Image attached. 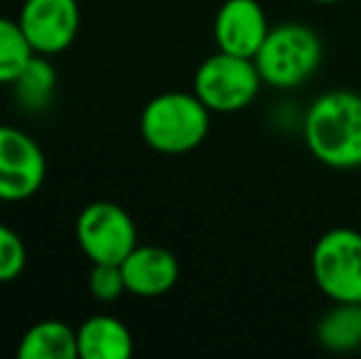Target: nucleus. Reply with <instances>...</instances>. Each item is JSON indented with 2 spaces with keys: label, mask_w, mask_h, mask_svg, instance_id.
Segmentation results:
<instances>
[{
  "label": "nucleus",
  "mask_w": 361,
  "mask_h": 359,
  "mask_svg": "<svg viewBox=\"0 0 361 359\" xmlns=\"http://www.w3.org/2000/svg\"><path fill=\"white\" fill-rule=\"evenodd\" d=\"M302 135L307 150L332 170L361 168V94L327 91L310 104Z\"/></svg>",
  "instance_id": "nucleus-1"
},
{
  "label": "nucleus",
  "mask_w": 361,
  "mask_h": 359,
  "mask_svg": "<svg viewBox=\"0 0 361 359\" xmlns=\"http://www.w3.org/2000/svg\"><path fill=\"white\" fill-rule=\"evenodd\" d=\"M212 111L192 91H165L145 104L140 114V135L145 145L162 155H182L204 143Z\"/></svg>",
  "instance_id": "nucleus-2"
},
{
  "label": "nucleus",
  "mask_w": 361,
  "mask_h": 359,
  "mask_svg": "<svg viewBox=\"0 0 361 359\" xmlns=\"http://www.w3.org/2000/svg\"><path fill=\"white\" fill-rule=\"evenodd\" d=\"M322 54V37L310 25L283 23L268 30L253 62L266 87L295 89L317 72Z\"/></svg>",
  "instance_id": "nucleus-3"
},
{
  "label": "nucleus",
  "mask_w": 361,
  "mask_h": 359,
  "mask_svg": "<svg viewBox=\"0 0 361 359\" xmlns=\"http://www.w3.org/2000/svg\"><path fill=\"white\" fill-rule=\"evenodd\" d=\"M261 84V72L251 57H238L219 49L200 64L192 91L212 114H236L253 104Z\"/></svg>",
  "instance_id": "nucleus-4"
},
{
  "label": "nucleus",
  "mask_w": 361,
  "mask_h": 359,
  "mask_svg": "<svg viewBox=\"0 0 361 359\" xmlns=\"http://www.w3.org/2000/svg\"><path fill=\"white\" fill-rule=\"evenodd\" d=\"M314 286L332 303H361V231L329 229L310 256Z\"/></svg>",
  "instance_id": "nucleus-5"
},
{
  "label": "nucleus",
  "mask_w": 361,
  "mask_h": 359,
  "mask_svg": "<svg viewBox=\"0 0 361 359\" xmlns=\"http://www.w3.org/2000/svg\"><path fill=\"white\" fill-rule=\"evenodd\" d=\"M76 241L91 264H123L138 246V229L116 202H91L76 219Z\"/></svg>",
  "instance_id": "nucleus-6"
},
{
  "label": "nucleus",
  "mask_w": 361,
  "mask_h": 359,
  "mask_svg": "<svg viewBox=\"0 0 361 359\" xmlns=\"http://www.w3.org/2000/svg\"><path fill=\"white\" fill-rule=\"evenodd\" d=\"M47 160L35 138L0 126V202H23L42 187Z\"/></svg>",
  "instance_id": "nucleus-7"
},
{
  "label": "nucleus",
  "mask_w": 361,
  "mask_h": 359,
  "mask_svg": "<svg viewBox=\"0 0 361 359\" xmlns=\"http://www.w3.org/2000/svg\"><path fill=\"white\" fill-rule=\"evenodd\" d=\"M35 54L52 57L69 49L79 32V3L76 0H23L18 18Z\"/></svg>",
  "instance_id": "nucleus-8"
},
{
  "label": "nucleus",
  "mask_w": 361,
  "mask_h": 359,
  "mask_svg": "<svg viewBox=\"0 0 361 359\" xmlns=\"http://www.w3.org/2000/svg\"><path fill=\"white\" fill-rule=\"evenodd\" d=\"M268 18L258 0H224L214 18V42L221 52L256 57L266 39Z\"/></svg>",
  "instance_id": "nucleus-9"
},
{
  "label": "nucleus",
  "mask_w": 361,
  "mask_h": 359,
  "mask_svg": "<svg viewBox=\"0 0 361 359\" xmlns=\"http://www.w3.org/2000/svg\"><path fill=\"white\" fill-rule=\"evenodd\" d=\"M126 291L140 298L165 296L180 278V261L162 246H135L121 264Z\"/></svg>",
  "instance_id": "nucleus-10"
},
{
  "label": "nucleus",
  "mask_w": 361,
  "mask_h": 359,
  "mask_svg": "<svg viewBox=\"0 0 361 359\" xmlns=\"http://www.w3.org/2000/svg\"><path fill=\"white\" fill-rule=\"evenodd\" d=\"M79 359H128L133 355V335L114 315H91L76 330Z\"/></svg>",
  "instance_id": "nucleus-11"
},
{
  "label": "nucleus",
  "mask_w": 361,
  "mask_h": 359,
  "mask_svg": "<svg viewBox=\"0 0 361 359\" xmlns=\"http://www.w3.org/2000/svg\"><path fill=\"white\" fill-rule=\"evenodd\" d=\"M20 359H76V330L62 320H42L23 335L18 345Z\"/></svg>",
  "instance_id": "nucleus-12"
},
{
  "label": "nucleus",
  "mask_w": 361,
  "mask_h": 359,
  "mask_svg": "<svg viewBox=\"0 0 361 359\" xmlns=\"http://www.w3.org/2000/svg\"><path fill=\"white\" fill-rule=\"evenodd\" d=\"M317 342L329 352L361 347V303H334L317 325Z\"/></svg>",
  "instance_id": "nucleus-13"
},
{
  "label": "nucleus",
  "mask_w": 361,
  "mask_h": 359,
  "mask_svg": "<svg viewBox=\"0 0 361 359\" xmlns=\"http://www.w3.org/2000/svg\"><path fill=\"white\" fill-rule=\"evenodd\" d=\"M13 89L25 111H44L57 91V72L44 54H32V59L13 82Z\"/></svg>",
  "instance_id": "nucleus-14"
},
{
  "label": "nucleus",
  "mask_w": 361,
  "mask_h": 359,
  "mask_svg": "<svg viewBox=\"0 0 361 359\" xmlns=\"http://www.w3.org/2000/svg\"><path fill=\"white\" fill-rule=\"evenodd\" d=\"M32 54L18 20L0 18V84H13Z\"/></svg>",
  "instance_id": "nucleus-15"
},
{
  "label": "nucleus",
  "mask_w": 361,
  "mask_h": 359,
  "mask_svg": "<svg viewBox=\"0 0 361 359\" xmlns=\"http://www.w3.org/2000/svg\"><path fill=\"white\" fill-rule=\"evenodd\" d=\"M27 264V251L20 234L10 226L0 224V283H10L23 273Z\"/></svg>",
  "instance_id": "nucleus-16"
},
{
  "label": "nucleus",
  "mask_w": 361,
  "mask_h": 359,
  "mask_svg": "<svg viewBox=\"0 0 361 359\" xmlns=\"http://www.w3.org/2000/svg\"><path fill=\"white\" fill-rule=\"evenodd\" d=\"M89 293L101 303L118 300L126 291L121 264H94L89 273Z\"/></svg>",
  "instance_id": "nucleus-17"
},
{
  "label": "nucleus",
  "mask_w": 361,
  "mask_h": 359,
  "mask_svg": "<svg viewBox=\"0 0 361 359\" xmlns=\"http://www.w3.org/2000/svg\"><path fill=\"white\" fill-rule=\"evenodd\" d=\"M312 3H317V5H337V3H342V0H312Z\"/></svg>",
  "instance_id": "nucleus-18"
}]
</instances>
